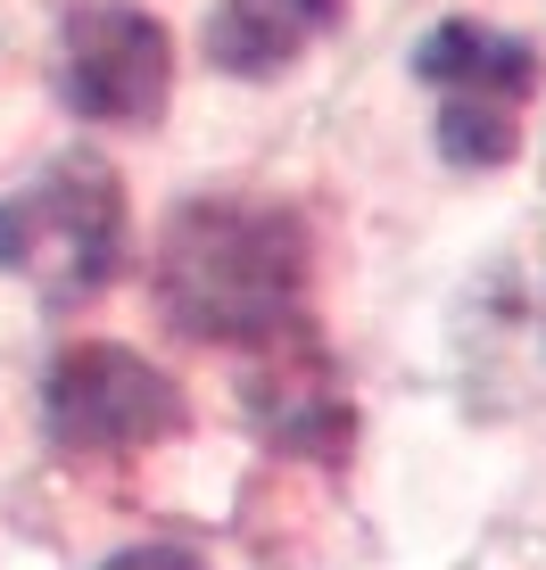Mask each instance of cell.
Returning a JSON list of instances; mask_svg holds the SVG:
<instances>
[{
	"mask_svg": "<svg viewBox=\"0 0 546 570\" xmlns=\"http://www.w3.org/2000/svg\"><path fill=\"white\" fill-rule=\"evenodd\" d=\"M306 224L273 199H191L158 240V306L174 331L216 347H265L299 323Z\"/></svg>",
	"mask_w": 546,
	"mask_h": 570,
	"instance_id": "obj_1",
	"label": "cell"
},
{
	"mask_svg": "<svg viewBox=\"0 0 546 570\" xmlns=\"http://www.w3.org/2000/svg\"><path fill=\"white\" fill-rule=\"evenodd\" d=\"M0 265L26 273L50 306H84L91 289L116 282L125 265V199L116 174L75 157V166L42 174L33 190L0 199Z\"/></svg>",
	"mask_w": 546,
	"mask_h": 570,
	"instance_id": "obj_2",
	"label": "cell"
},
{
	"mask_svg": "<svg viewBox=\"0 0 546 570\" xmlns=\"http://www.w3.org/2000/svg\"><path fill=\"white\" fill-rule=\"evenodd\" d=\"M415 75L439 91V149L447 166H505L521 141V108L538 91V50L497 26L447 17L415 42Z\"/></svg>",
	"mask_w": 546,
	"mask_h": 570,
	"instance_id": "obj_3",
	"label": "cell"
},
{
	"mask_svg": "<svg viewBox=\"0 0 546 570\" xmlns=\"http://www.w3.org/2000/svg\"><path fill=\"white\" fill-rule=\"evenodd\" d=\"M42 430L67 455H142L183 430V389L133 347H67L42 381Z\"/></svg>",
	"mask_w": 546,
	"mask_h": 570,
	"instance_id": "obj_4",
	"label": "cell"
},
{
	"mask_svg": "<svg viewBox=\"0 0 546 570\" xmlns=\"http://www.w3.org/2000/svg\"><path fill=\"white\" fill-rule=\"evenodd\" d=\"M174 83V42L158 17L125 9V0H91L67 17L58 42V91L84 125H158Z\"/></svg>",
	"mask_w": 546,
	"mask_h": 570,
	"instance_id": "obj_5",
	"label": "cell"
},
{
	"mask_svg": "<svg viewBox=\"0 0 546 570\" xmlns=\"http://www.w3.org/2000/svg\"><path fill=\"white\" fill-rule=\"evenodd\" d=\"M248 422L265 430L282 455H306V463H340L348 455V389H340V364L323 356V340L306 323L273 331L265 340V364L248 372Z\"/></svg>",
	"mask_w": 546,
	"mask_h": 570,
	"instance_id": "obj_6",
	"label": "cell"
},
{
	"mask_svg": "<svg viewBox=\"0 0 546 570\" xmlns=\"http://www.w3.org/2000/svg\"><path fill=\"white\" fill-rule=\"evenodd\" d=\"M331 26H340V0H224L207 26V50L224 75H273Z\"/></svg>",
	"mask_w": 546,
	"mask_h": 570,
	"instance_id": "obj_7",
	"label": "cell"
},
{
	"mask_svg": "<svg viewBox=\"0 0 546 570\" xmlns=\"http://www.w3.org/2000/svg\"><path fill=\"white\" fill-rule=\"evenodd\" d=\"M108 570H207L191 546H133V554H116Z\"/></svg>",
	"mask_w": 546,
	"mask_h": 570,
	"instance_id": "obj_8",
	"label": "cell"
}]
</instances>
